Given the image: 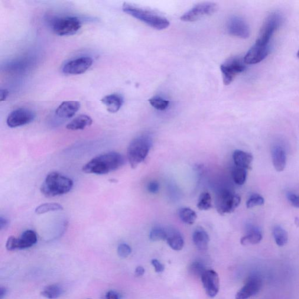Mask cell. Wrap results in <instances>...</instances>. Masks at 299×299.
<instances>
[{
  "instance_id": "30bf717a",
  "label": "cell",
  "mask_w": 299,
  "mask_h": 299,
  "mask_svg": "<svg viewBox=\"0 0 299 299\" xmlns=\"http://www.w3.org/2000/svg\"><path fill=\"white\" fill-rule=\"evenodd\" d=\"M35 113L27 108H18L13 110L6 119V124L11 128L29 124L35 119Z\"/></svg>"
},
{
  "instance_id": "f1b7e54d",
  "label": "cell",
  "mask_w": 299,
  "mask_h": 299,
  "mask_svg": "<svg viewBox=\"0 0 299 299\" xmlns=\"http://www.w3.org/2000/svg\"><path fill=\"white\" fill-rule=\"evenodd\" d=\"M63 209V207L60 204L57 203H47L42 204L36 208L35 213L38 214H42L50 212Z\"/></svg>"
},
{
  "instance_id": "d4e9b609",
  "label": "cell",
  "mask_w": 299,
  "mask_h": 299,
  "mask_svg": "<svg viewBox=\"0 0 299 299\" xmlns=\"http://www.w3.org/2000/svg\"><path fill=\"white\" fill-rule=\"evenodd\" d=\"M178 215L184 223L189 225H193L197 219L196 212L189 207L181 208L178 211Z\"/></svg>"
},
{
  "instance_id": "836d02e7",
  "label": "cell",
  "mask_w": 299,
  "mask_h": 299,
  "mask_svg": "<svg viewBox=\"0 0 299 299\" xmlns=\"http://www.w3.org/2000/svg\"><path fill=\"white\" fill-rule=\"evenodd\" d=\"M265 200L264 198L257 194H252L249 197L248 201H247V207L250 209L256 206H262L264 204Z\"/></svg>"
},
{
  "instance_id": "f35d334b",
  "label": "cell",
  "mask_w": 299,
  "mask_h": 299,
  "mask_svg": "<svg viewBox=\"0 0 299 299\" xmlns=\"http://www.w3.org/2000/svg\"><path fill=\"white\" fill-rule=\"evenodd\" d=\"M151 264L154 266L156 272L161 273L164 271V265L162 264L157 259H152L151 261Z\"/></svg>"
},
{
  "instance_id": "277c9868",
  "label": "cell",
  "mask_w": 299,
  "mask_h": 299,
  "mask_svg": "<svg viewBox=\"0 0 299 299\" xmlns=\"http://www.w3.org/2000/svg\"><path fill=\"white\" fill-rule=\"evenodd\" d=\"M152 146L150 136L144 135L133 140L127 151V157L133 169L144 162L147 158Z\"/></svg>"
},
{
  "instance_id": "f6af8a7d",
  "label": "cell",
  "mask_w": 299,
  "mask_h": 299,
  "mask_svg": "<svg viewBox=\"0 0 299 299\" xmlns=\"http://www.w3.org/2000/svg\"><path fill=\"white\" fill-rule=\"evenodd\" d=\"M7 294V290L4 287H1L0 288V299H3L5 297V295Z\"/></svg>"
},
{
  "instance_id": "9c48e42d",
  "label": "cell",
  "mask_w": 299,
  "mask_h": 299,
  "mask_svg": "<svg viewBox=\"0 0 299 299\" xmlns=\"http://www.w3.org/2000/svg\"><path fill=\"white\" fill-rule=\"evenodd\" d=\"M217 5L213 2H203L195 5L181 17L184 22H195L206 16L212 15L216 11Z\"/></svg>"
},
{
  "instance_id": "ab89813d",
  "label": "cell",
  "mask_w": 299,
  "mask_h": 299,
  "mask_svg": "<svg viewBox=\"0 0 299 299\" xmlns=\"http://www.w3.org/2000/svg\"><path fill=\"white\" fill-rule=\"evenodd\" d=\"M160 188V185L157 181H151L148 185V189L150 193L156 194Z\"/></svg>"
},
{
  "instance_id": "3957f363",
  "label": "cell",
  "mask_w": 299,
  "mask_h": 299,
  "mask_svg": "<svg viewBox=\"0 0 299 299\" xmlns=\"http://www.w3.org/2000/svg\"><path fill=\"white\" fill-rule=\"evenodd\" d=\"M123 12L132 16L138 20L157 30H162L167 28L170 25V22L162 16L153 11L145 9L128 3H124L122 6Z\"/></svg>"
},
{
  "instance_id": "5bb4252c",
  "label": "cell",
  "mask_w": 299,
  "mask_h": 299,
  "mask_svg": "<svg viewBox=\"0 0 299 299\" xmlns=\"http://www.w3.org/2000/svg\"><path fill=\"white\" fill-rule=\"evenodd\" d=\"M262 280L259 276H249L244 287L237 292L236 299H249L258 294L262 287Z\"/></svg>"
},
{
  "instance_id": "4316f807",
  "label": "cell",
  "mask_w": 299,
  "mask_h": 299,
  "mask_svg": "<svg viewBox=\"0 0 299 299\" xmlns=\"http://www.w3.org/2000/svg\"><path fill=\"white\" fill-rule=\"evenodd\" d=\"M31 63V61L28 58H21V59L12 61L6 65V69L9 71H12V72L23 71L28 69Z\"/></svg>"
},
{
  "instance_id": "60d3db41",
  "label": "cell",
  "mask_w": 299,
  "mask_h": 299,
  "mask_svg": "<svg viewBox=\"0 0 299 299\" xmlns=\"http://www.w3.org/2000/svg\"><path fill=\"white\" fill-rule=\"evenodd\" d=\"M103 299H121V296L116 291H109L104 296Z\"/></svg>"
},
{
  "instance_id": "d590c367",
  "label": "cell",
  "mask_w": 299,
  "mask_h": 299,
  "mask_svg": "<svg viewBox=\"0 0 299 299\" xmlns=\"http://www.w3.org/2000/svg\"><path fill=\"white\" fill-rule=\"evenodd\" d=\"M117 251H118V254L120 257L125 258L131 254L132 249L127 244L122 243L119 245Z\"/></svg>"
},
{
  "instance_id": "cb8c5ba5",
  "label": "cell",
  "mask_w": 299,
  "mask_h": 299,
  "mask_svg": "<svg viewBox=\"0 0 299 299\" xmlns=\"http://www.w3.org/2000/svg\"><path fill=\"white\" fill-rule=\"evenodd\" d=\"M93 119L90 116L86 115H81L78 116L68 123L66 128L70 131H79L83 130L92 125Z\"/></svg>"
},
{
  "instance_id": "44dd1931",
  "label": "cell",
  "mask_w": 299,
  "mask_h": 299,
  "mask_svg": "<svg viewBox=\"0 0 299 299\" xmlns=\"http://www.w3.org/2000/svg\"><path fill=\"white\" fill-rule=\"evenodd\" d=\"M38 237L34 231L28 230L17 239L18 249H23L31 248L37 243Z\"/></svg>"
},
{
  "instance_id": "ee69618b",
  "label": "cell",
  "mask_w": 299,
  "mask_h": 299,
  "mask_svg": "<svg viewBox=\"0 0 299 299\" xmlns=\"http://www.w3.org/2000/svg\"><path fill=\"white\" fill-rule=\"evenodd\" d=\"M8 91L5 89H1L0 91V100L1 102L4 101L8 96Z\"/></svg>"
},
{
  "instance_id": "8d00e7d4",
  "label": "cell",
  "mask_w": 299,
  "mask_h": 299,
  "mask_svg": "<svg viewBox=\"0 0 299 299\" xmlns=\"http://www.w3.org/2000/svg\"><path fill=\"white\" fill-rule=\"evenodd\" d=\"M6 248L9 251H14L18 249L17 238L14 236L9 237L6 241Z\"/></svg>"
},
{
  "instance_id": "ac0fdd59",
  "label": "cell",
  "mask_w": 299,
  "mask_h": 299,
  "mask_svg": "<svg viewBox=\"0 0 299 299\" xmlns=\"http://www.w3.org/2000/svg\"><path fill=\"white\" fill-rule=\"evenodd\" d=\"M272 158L275 170L278 172L284 171L287 165V155L284 149L280 146H276L272 149Z\"/></svg>"
},
{
  "instance_id": "8992f818",
  "label": "cell",
  "mask_w": 299,
  "mask_h": 299,
  "mask_svg": "<svg viewBox=\"0 0 299 299\" xmlns=\"http://www.w3.org/2000/svg\"><path fill=\"white\" fill-rule=\"evenodd\" d=\"M246 69L244 58L235 57L229 58L220 66L224 85L228 86L233 82L237 75Z\"/></svg>"
},
{
  "instance_id": "8fae6325",
  "label": "cell",
  "mask_w": 299,
  "mask_h": 299,
  "mask_svg": "<svg viewBox=\"0 0 299 299\" xmlns=\"http://www.w3.org/2000/svg\"><path fill=\"white\" fill-rule=\"evenodd\" d=\"M93 63L92 57L83 56L68 61L64 65L63 72L66 74L77 75L83 74L89 69Z\"/></svg>"
},
{
  "instance_id": "7bdbcfd3",
  "label": "cell",
  "mask_w": 299,
  "mask_h": 299,
  "mask_svg": "<svg viewBox=\"0 0 299 299\" xmlns=\"http://www.w3.org/2000/svg\"><path fill=\"white\" fill-rule=\"evenodd\" d=\"M145 268L141 266H139L136 268L135 274L136 277H141L145 274Z\"/></svg>"
},
{
  "instance_id": "ba28073f",
  "label": "cell",
  "mask_w": 299,
  "mask_h": 299,
  "mask_svg": "<svg viewBox=\"0 0 299 299\" xmlns=\"http://www.w3.org/2000/svg\"><path fill=\"white\" fill-rule=\"evenodd\" d=\"M81 22L74 17L58 18L52 22L51 27L55 34L58 36H70L76 34L80 30Z\"/></svg>"
},
{
  "instance_id": "7c38bea8",
  "label": "cell",
  "mask_w": 299,
  "mask_h": 299,
  "mask_svg": "<svg viewBox=\"0 0 299 299\" xmlns=\"http://www.w3.org/2000/svg\"><path fill=\"white\" fill-rule=\"evenodd\" d=\"M201 280L203 288L208 297L213 298L219 293L220 279L216 271L209 269L203 272L201 276Z\"/></svg>"
},
{
  "instance_id": "f546056e",
  "label": "cell",
  "mask_w": 299,
  "mask_h": 299,
  "mask_svg": "<svg viewBox=\"0 0 299 299\" xmlns=\"http://www.w3.org/2000/svg\"><path fill=\"white\" fill-rule=\"evenodd\" d=\"M248 170L245 168L236 167L232 171V177L235 183L239 185H243L246 183L248 177Z\"/></svg>"
},
{
  "instance_id": "d6a6232c",
  "label": "cell",
  "mask_w": 299,
  "mask_h": 299,
  "mask_svg": "<svg viewBox=\"0 0 299 299\" xmlns=\"http://www.w3.org/2000/svg\"><path fill=\"white\" fill-rule=\"evenodd\" d=\"M150 105L156 109L164 110L168 108L170 101L161 98V97L156 96L149 100Z\"/></svg>"
},
{
  "instance_id": "b9f144b4",
  "label": "cell",
  "mask_w": 299,
  "mask_h": 299,
  "mask_svg": "<svg viewBox=\"0 0 299 299\" xmlns=\"http://www.w3.org/2000/svg\"><path fill=\"white\" fill-rule=\"evenodd\" d=\"M9 224V220L6 217L0 216V229H5L7 227Z\"/></svg>"
},
{
  "instance_id": "d6986e66",
  "label": "cell",
  "mask_w": 299,
  "mask_h": 299,
  "mask_svg": "<svg viewBox=\"0 0 299 299\" xmlns=\"http://www.w3.org/2000/svg\"><path fill=\"white\" fill-rule=\"evenodd\" d=\"M233 158L236 167L245 168L246 170L251 168L253 156L249 152L237 150L233 152Z\"/></svg>"
},
{
  "instance_id": "603a6c76",
  "label": "cell",
  "mask_w": 299,
  "mask_h": 299,
  "mask_svg": "<svg viewBox=\"0 0 299 299\" xmlns=\"http://www.w3.org/2000/svg\"><path fill=\"white\" fill-rule=\"evenodd\" d=\"M262 239V234L257 227H249L247 233V235L242 237L241 244L243 246L249 245H257L261 242Z\"/></svg>"
},
{
  "instance_id": "e575fe53",
  "label": "cell",
  "mask_w": 299,
  "mask_h": 299,
  "mask_svg": "<svg viewBox=\"0 0 299 299\" xmlns=\"http://www.w3.org/2000/svg\"><path fill=\"white\" fill-rule=\"evenodd\" d=\"M206 269L204 267V265L200 262H195L190 266V271L191 274L195 276H200L202 275L203 272Z\"/></svg>"
},
{
  "instance_id": "52a82bcc",
  "label": "cell",
  "mask_w": 299,
  "mask_h": 299,
  "mask_svg": "<svg viewBox=\"0 0 299 299\" xmlns=\"http://www.w3.org/2000/svg\"><path fill=\"white\" fill-rule=\"evenodd\" d=\"M241 202V198L232 192L223 190L217 195L216 207L217 212L221 215L234 212Z\"/></svg>"
},
{
  "instance_id": "6da1fadb",
  "label": "cell",
  "mask_w": 299,
  "mask_h": 299,
  "mask_svg": "<svg viewBox=\"0 0 299 299\" xmlns=\"http://www.w3.org/2000/svg\"><path fill=\"white\" fill-rule=\"evenodd\" d=\"M125 163L124 157L112 151L97 156L84 165L83 171L87 174L105 175L119 170Z\"/></svg>"
},
{
  "instance_id": "7402d4cb",
  "label": "cell",
  "mask_w": 299,
  "mask_h": 299,
  "mask_svg": "<svg viewBox=\"0 0 299 299\" xmlns=\"http://www.w3.org/2000/svg\"><path fill=\"white\" fill-rule=\"evenodd\" d=\"M167 237L166 241L169 246L175 250V251H180L183 249L184 241L183 236L181 233L175 229H169L167 231Z\"/></svg>"
},
{
  "instance_id": "5b68a950",
  "label": "cell",
  "mask_w": 299,
  "mask_h": 299,
  "mask_svg": "<svg viewBox=\"0 0 299 299\" xmlns=\"http://www.w3.org/2000/svg\"><path fill=\"white\" fill-rule=\"evenodd\" d=\"M282 21L281 13L275 11L269 14L262 26L255 44L263 47L270 46L272 36L280 27Z\"/></svg>"
},
{
  "instance_id": "e0dca14e",
  "label": "cell",
  "mask_w": 299,
  "mask_h": 299,
  "mask_svg": "<svg viewBox=\"0 0 299 299\" xmlns=\"http://www.w3.org/2000/svg\"><path fill=\"white\" fill-rule=\"evenodd\" d=\"M101 102L105 105L110 113L118 112L123 103V97L118 94H112L106 96L101 99Z\"/></svg>"
},
{
  "instance_id": "1f68e13d",
  "label": "cell",
  "mask_w": 299,
  "mask_h": 299,
  "mask_svg": "<svg viewBox=\"0 0 299 299\" xmlns=\"http://www.w3.org/2000/svg\"><path fill=\"white\" fill-rule=\"evenodd\" d=\"M167 230L161 228V227H154L150 233V239L152 242L164 241V240H167Z\"/></svg>"
},
{
  "instance_id": "74e56055",
  "label": "cell",
  "mask_w": 299,
  "mask_h": 299,
  "mask_svg": "<svg viewBox=\"0 0 299 299\" xmlns=\"http://www.w3.org/2000/svg\"><path fill=\"white\" fill-rule=\"evenodd\" d=\"M288 199L292 205L295 207L299 208V197L297 195L289 193L288 194Z\"/></svg>"
},
{
  "instance_id": "83f0119b",
  "label": "cell",
  "mask_w": 299,
  "mask_h": 299,
  "mask_svg": "<svg viewBox=\"0 0 299 299\" xmlns=\"http://www.w3.org/2000/svg\"><path fill=\"white\" fill-rule=\"evenodd\" d=\"M273 236L276 245L278 246L283 247L287 245L288 241V233L282 227L275 226L273 230Z\"/></svg>"
},
{
  "instance_id": "9a60e30c",
  "label": "cell",
  "mask_w": 299,
  "mask_h": 299,
  "mask_svg": "<svg viewBox=\"0 0 299 299\" xmlns=\"http://www.w3.org/2000/svg\"><path fill=\"white\" fill-rule=\"evenodd\" d=\"M270 51V46L263 47L255 44L244 57L246 64H255L261 62L267 57Z\"/></svg>"
},
{
  "instance_id": "2e32d148",
  "label": "cell",
  "mask_w": 299,
  "mask_h": 299,
  "mask_svg": "<svg viewBox=\"0 0 299 299\" xmlns=\"http://www.w3.org/2000/svg\"><path fill=\"white\" fill-rule=\"evenodd\" d=\"M80 102L76 100L64 101L55 110V115L61 119H69L73 117L80 108Z\"/></svg>"
},
{
  "instance_id": "4dcf8cb0",
  "label": "cell",
  "mask_w": 299,
  "mask_h": 299,
  "mask_svg": "<svg viewBox=\"0 0 299 299\" xmlns=\"http://www.w3.org/2000/svg\"><path fill=\"white\" fill-rule=\"evenodd\" d=\"M197 207L200 210H208L212 208V198L208 193H203L198 199Z\"/></svg>"
},
{
  "instance_id": "4fadbf2b",
  "label": "cell",
  "mask_w": 299,
  "mask_h": 299,
  "mask_svg": "<svg viewBox=\"0 0 299 299\" xmlns=\"http://www.w3.org/2000/svg\"><path fill=\"white\" fill-rule=\"evenodd\" d=\"M227 31L234 37L240 38H248L250 31L248 23L245 19L238 16L231 17L227 23Z\"/></svg>"
},
{
  "instance_id": "7dc6e473",
  "label": "cell",
  "mask_w": 299,
  "mask_h": 299,
  "mask_svg": "<svg viewBox=\"0 0 299 299\" xmlns=\"http://www.w3.org/2000/svg\"><path fill=\"white\" fill-rule=\"evenodd\" d=\"M297 56H298V58H299V51L298 52V53H297Z\"/></svg>"
},
{
  "instance_id": "ffe728a7",
  "label": "cell",
  "mask_w": 299,
  "mask_h": 299,
  "mask_svg": "<svg viewBox=\"0 0 299 299\" xmlns=\"http://www.w3.org/2000/svg\"><path fill=\"white\" fill-rule=\"evenodd\" d=\"M209 240V235L201 227H198L195 230L193 234V242L200 251H204L207 250Z\"/></svg>"
},
{
  "instance_id": "bcb514c9",
  "label": "cell",
  "mask_w": 299,
  "mask_h": 299,
  "mask_svg": "<svg viewBox=\"0 0 299 299\" xmlns=\"http://www.w3.org/2000/svg\"><path fill=\"white\" fill-rule=\"evenodd\" d=\"M295 224H297V226L299 227V219L297 217L295 219Z\"/></svg>"
},
{
  "instance_id": "7a4b0ae2",
  "label": "cell",
  "mask_w": 299,
  "mask_h": 299,
  "mask_svg": "<svg viewBox=\"0 0 299 299\" xmlns=\"http://www.w3.org/2000/svg\"><path fill=\"white\" fill-rule=\"evenodd\" d=\"M73 184V181L70 178L57 172H51L45 178L40 190L44 196L52 198L69 193Z\"/></svg>"
},
{
  "instance_id": "484cf974",
  "label": "cell",
  "mask_w": 299,
  "mask_h": 299,
  "mask_svg": "<svg viewBox=\"0 0 299 299\" xmlns=\"http://www.w3.org/2000/svg\"><path fill=\"white\" fill-rule=\"evenodd\" d=\"M63 292V289L60 286L54 284L45 287L43 291L41 292V295L49 299H56L61 297Z\"/></svg>"
}]
</instances>
